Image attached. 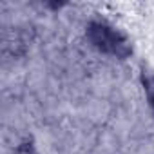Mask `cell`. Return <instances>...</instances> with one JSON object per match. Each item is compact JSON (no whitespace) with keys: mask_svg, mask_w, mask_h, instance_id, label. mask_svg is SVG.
I'll use <instances>...</instances> for the list:
<instances>
[{"mask_svg":"<svg viewBox=\"0 0 154 154\" xmlns=\"http://www.w3.org/2000/svg\"><path fill=\"white\" fill-rule=\"evenodd\" d=\"M91 35H93V40L98 47H102L109 53H114V54H125L127 53V44L111 27L102 26V24H94L91 27Z\"/></svg>","mask_w":154,"mask_h":154,"instance_id":"cell-1","label":"cell"}]
</instances>
